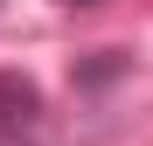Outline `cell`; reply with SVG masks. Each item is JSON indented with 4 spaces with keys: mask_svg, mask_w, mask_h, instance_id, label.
Segmentation results:
<instances>
[{
    "mask_svg": "<svg viewBox=\"0 0 153 146\" xmlns=\"http://www.w3.org/2000/svg\"><path fill=\"white\" fill-rule=\"evenodd\" d=\"M42 125V90L21 70H0V139H21Z\"/></svg>",
    "mask_w": 153,
    "mask_h": 146,
    "instance_id": "obj_1",
    "label": "cell"
},
{
    "mask_svg": "<svg viewBox=\"0 0 153 146\" xmlns=\"http://www.w3.org/2000/svg\"><path fill=\"white\" fill-rule=\"evenodd\" d=\"M125 63H132V56H118V49H97V56H91L84 70H76V77H84V84H111V77H118Z\"/></svg>",
    "mask_w": 153,
    "mask_h": 146,
    "instance_id": "obj_2",
    "label": "cell"
},
{
    "mask_svg": "<svg viewBox=\"0 0 153 146\" xmlns=\"http://www.w3.org/2000/svg\"><path fill=\"white\" fill-rule=\"evenodd\" d=\"M63 7H105V0H63Z\"/></svg>",
    "mask_w": 153,
    "mask_h": 146,
    "instance_id": "obj_3",
    "label": "cell"
}]
</instances>
